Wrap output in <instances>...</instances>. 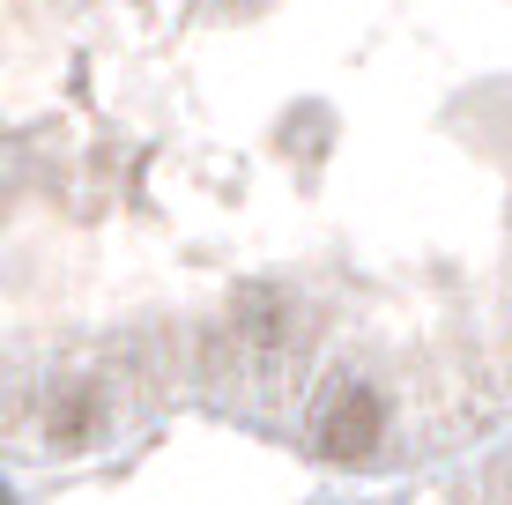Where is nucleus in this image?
<instances>
[{
  "label": "nucleus",
  "instance_id": "obj_1",
  "mask_svg": "<svg viewBox=\"0 0 512 505\" xmlns=\"http://www.w3.org/2000/svg\"><path fill=\"white\" fill-rule=\"evenodd\" d=\"M379 431H386L379 394H372V387H342V394L327 402V416H320V454H327V461H372Z\"/></svg>",
  "mask_w": 512,
  "mask_h": 505
}]
</instances>
